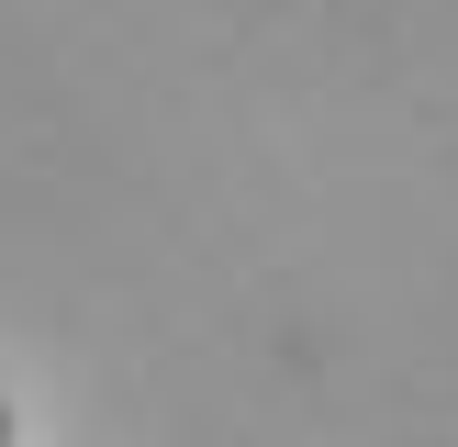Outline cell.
Masks as SVG:
<instances>
[{
    "mask_svg": "<svg viewBox=\"0 0 458 447\" xmlns=\"http://www.w3.org/2000/svg\"><path fill=\"white\" fill-rule=\"evenodd\" d=\"M0 447H12V402H0Z\"/></svg>",
    "mask_w": 458,
    "mask_h": 447,
    "instance_id": "1",
    "label": "cell"
}]
</instances>
